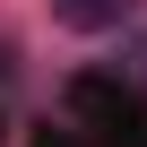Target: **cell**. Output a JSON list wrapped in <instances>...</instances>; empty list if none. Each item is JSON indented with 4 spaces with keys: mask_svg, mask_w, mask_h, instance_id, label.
I'll use <instances>...</instances> for the list:
<instances>
[{
    "mask_svg": "<svg viewBox=\"0 0 147 147\" xmlns=\"http://www.w3.org/2000/svg\"><path fill=\"white\" fill-rule=\"evenodd\" d=\"M61 113V130H78L87 147H147V87H130L121 69H78Z\"/></svg>",
    "mask_w": 147,
    "mask_h": 147,
    "instance_id": "1",
    "label": "cell"
},
{
    "mask_svg": "<svg viewBox=\"0 0 147 147\" xmlns=\"http://www.w3.org/2000/svg\"><path fill=\"white\" fill-rule=\"evenodd\" d=\"M52 18H61L69 35H113V26L138 18V0H52Z\"/></svg>",
    "mask_w": 147,
    "mask_h": 147,
    "instance_id": "2",
    "label": "cell"
},
{
    "mask_svg": "<svg viewBox=\"0 0 147 147\" xmlns=\"http://www.w3.org/2000/svg\"><path fill=\"white\" fill-rule=\"evenodd\" d=\"M121 78H130V87H147V35H138V43L121 52Z\"/></svg>",
    "mask_w": 147,
    "mask_h": 147,
    "instance_id": "3",
    "label": "cell"
},
{
    "mask_svg": "<svg viewBox=\"0 0 147 147\" xmlns=\"http://www.w3.org/2000/svg\"><path fill=\"white\" fill-rule=\"evenodd\" d=\"M35 147H87V138H78V130H43Z\"/></svg>",
    "mask_w": 147,
    "mask_h": 147,
    "instance_id": "4",
    "label": "cell"
},
{
    "mask_svg": "<svg viewBox=\"0 0 147 147\" xmlns=\"http://www.w3.org/2000/svg\"><path fill=\"white\" fill-rule=\"evenodd\" d=\"M0 130H9V113H0Z\"/></svg>",
    "mask_w": 147,
    "mask_h": 147,
    "instance_id": "5",
    "label": "cell"
}]
</instances>
